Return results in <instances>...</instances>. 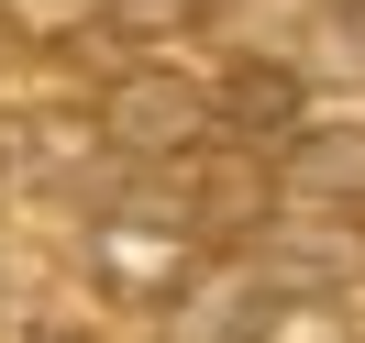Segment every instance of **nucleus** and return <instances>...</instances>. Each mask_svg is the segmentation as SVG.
I'll return each instance as SVG.
<instances>
[{"mask_svg":"<svg viewBox=\"0 0 365 343\" xmlns=\"http://www.w3.org/2000/svg\"><path fill=\"white\" fill-rule=\"evenodd\" d=\"M200 11L210 0H100V34H144V45H155V34H188Z\"/></svg>","mask_w":365,"mask_h":343,"instance_id":"obj_1","label":"nucleus"},{"mask_svg":"<svg viewBox=\"0 0 365 343\" xmlns=\"http://www.w3.org/2000/svg\"><path fill=\"white\" fill-rule=\"evenodd\" d=\"M34 343H78V332H34Z\"/></svg>","mask_w":365,"mask_h":343,"instance_id":"obj_2","label":"nucleus"}]
</instances>
